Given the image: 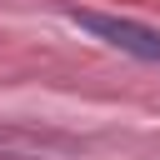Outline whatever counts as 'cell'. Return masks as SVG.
I'll return each instance as SVG.
<instances>
[{"mask_svg": "<svg viewBox=\"0 0 160 160\" xmlns=\"http://www.w3.org/2000/svg\"><path fill=\"white\" fill-rule=\"evenodd\" d=\"M80 30H90L95 40H105L110 50H125L145 65H160V30L155 25H140V20H125V15H105V10H65Z\"/></svg>", "mask_w": 160, "mask_h": 160, "instance_id": "1", "label": "cell"}]
</instances>
